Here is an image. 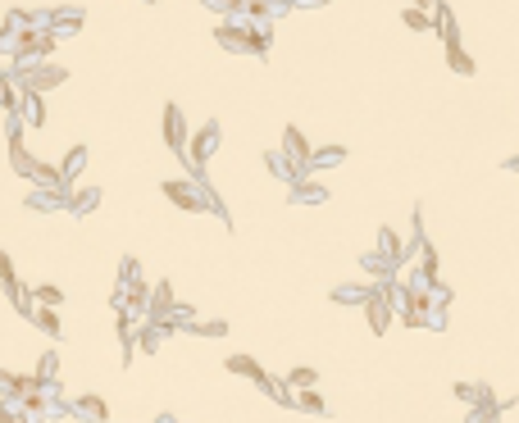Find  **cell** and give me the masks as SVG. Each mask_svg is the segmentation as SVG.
Returning <instances> with one entry per match:
<instances>
[{
  "label": "cell",
  "mask_w": 519,
  "mask_h": 423,
  "mask_svg": "<svg viewBox=\"0 0 519 423\" xmlns=\"http://www.w3.org/2000/svg\"><path fill=\"white\" fill-rule=\"evenodd\" d=\"M165 146L173 155H187V119L178 105H165Z\"/></svg>",
  "instance_id": "cell-1"
},
{
  "label": "cell",
  "mask_w": 519,
  "mask_h": 423,
  "mask_svg": "<svg viewBox=\"0 0 519 423\" xmlns=\"http://www.w3.org/2000/svg\"><path fill=\"white\" fill-rule=\"evenodd\" d=\"M219 146V123H205L200 128V137H196V146L187 150V164H191V173H200L205 169V160H210V150Z\"/></svg>",
  "instance_id": "cell-2"
},
{
  "label": "cell",
  "mask_w": 519,
  "mask_h": 423,
  "mask_svg": "<svg viewBox=\"0 0 519 423\" xmlns=\"http://www.w3.org/2000/svg\"><path fill=\"white\" fill-rule=\"evenodd\" d=\"M165 196H169L178 209H205V196H196V191L182 187V182H165Z\"/></svg>",
  "instance_id": "cell-3"
},
{
  "label": "cell",
  "mask_w": 519,
  "mask_h": 423,
  "mask_svg": "<svg viewBox=\"0 0 519 423\" xmlns=\"http://www.w3.org/2000/svg\"><path fill=\"white\" fill-rule=\"evenodd\" d=\"M73 415H82V419H91V423H101V419H110V405H105L101 396H78V401H73Z\"/></svg>",
  "instance_id": "cell-4"
},
{
  "label": "cell",
  "mask_w": 519,
  "mask_h": 423,
  "mask_svg": "<svg viewBox=\"0 0 519 423\" xmlns=\"http://www.w3.org/2000/svg\"><path fill=\"white\" fill-rule=\"evenodd\" d=\"M18 110H23V119L32 123V128H41V123H46V105H41V96H37V91L18 96Z\"/></svg>",
  "instance_id": "cell-5"
},
{
  "label": "cell",
  "mask_w": 519,
  "mask_h": 423,
  "mask_svg": "<svg viewBox=\"0 0 519 423\" xmlns=\"http://www.w3.org/2000/svg\"><path fill=\"white\" fill-rule=\"evenodd\" d=\"M228 369H233V373H246V378H255L260 387H274V382H269V373L260 369L255 360H246V355H233V360H228Z\"/></svg>",
  "instance_id": "cell-6"
},
{
  "label": "cell",
  "mask_w": 519,
  "mask_h": 423,
  "mask_svg": "<svg viewBox=\"0 0 519 423\" xmlns=\"http://www.w3.org/2000/svg\"><path fill=\"white\" fill-rule=\"evenodd\" d=\"M82 160H86V150L78 146V150H73V155H64V164H60V178L64 182H69V178H78V169H82Z\"/></svg>",
  "instance_id": "cell-7"
},
{
  "label": "cell",
  "mask_w": 519,
  "mask_h": 423,
  "mask_svg": "<svg viewBox=\"0 0 519 423\" xmlns=\"http://www.w3.org/2000/svg\"><path fill=\"white\" fill-rule=\"evenodd\" d=\"M287 382H292V387H301V391H310L319 378H314V369H292V373H287Z\"/></svg>",
  "instance_id": "cell-8"
},
{
  "label": "cell",
  "mask_w": 519,
  "mask_h": 423,
  "mask_svg": "<svg viewBox=\"0 0 519 423\" xmlns=\"http://www.w3.org/2000/svg\"><path fill=\"white\" fill-rule=\"evenodd\" d=\"M283 146L292 150V160H305V141H301V132L296 128H287V137H283Z\"/></svg>",
  "instance_id": "cell-9"
},
{
  "label": "cell",
  "mask_w": 519,
  "mask_h": 423,
  "mask_svg": "<svg viewBox=\"0 0 519 423\" xmlns=\"http://www.w3.org/2000/svg\"><path fill=\"white\" fill-rule=\"evenodd\" d=\"M369 323H373V328H387V305H383L378 296L369 301Z\"/></svg>",
  "instance_id": "cell-10"
},
{
  "label": "cell",
  "mask_w": 519,
  "mask_h": 423,
  "mask_svg": "<svg viewBox=\"0 0 519 423\" xmlns=\"http://www.w3.org/2000/svg\"><path fill=\"white\" fill-rule=\"evenodd\" d=\"M37 323H41V332H51V337H60V319H55L51 310H37Z\"/></svg>",
  "instance_id": "cell-11"
},
{
  "label": "cell",
  "mask_w": 519,
  "mask_h": 423,
  "mask_svg": "<svg viewBox=\"0 0 519 423\" xmlns=\"http://www.w3.org/2000/svg\"><path fill=\"white\" fill-rule=\"evenodd\" d=\"M32 296H37L41 305H60V301H64V292H55V287H37Z\"/></svg>",
  "instance_id": "cell-12"
},
{
  "label": "cell",
  "mask_w": 519,
  "mask_h": 423,
  "mask_svg": "<svg viewBox=\"0 0 519 423\" xmlns=\"http://www.w3.org/2000/svg\"><path fill=\"white\" fill-rule=\"evenodd\" d=\"M0 282H5V287H14V282H18V278H14V264H9V255H5V251H0Z\"/></svg>",
  "instance_id": "cell-13"
},
{
  "label": "cell",
  "mask_w": 519,
  "mask_h": 423,
  "mask_svg": "<svg viewBox=\"0 0 519 423\" xmlns=\"http://www.w3.org/2000/svg\"><path fill=\"white\" fill-rule=\"evenodd\" d=\"M96 200H101L96 191H82V196L73 200V209H78V214H86V209H96Z\"/></svg>",
  "instance_id": "cell-14"
},
{
  "label": "cell",
  "mask_w": 519,
  "mask_h": 423,
  "mask_svg": "<svg viewBox=\"0 0 519 423\" xmlns=\"http://www.w3.org/2000/svg\"><path fill=\"white\" fill-rule=\"evenodd\" d=\"M0 105H5V110H14V96H9V86L0 82Z\"/></svg>",
  "instance_id": "cell-15"
}]
</instances>
